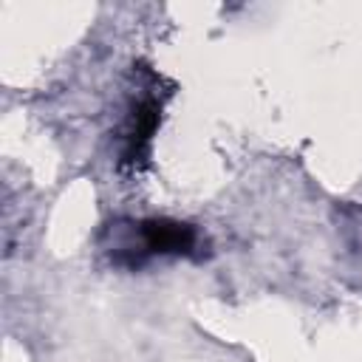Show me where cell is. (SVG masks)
I'll use <instances>...</instances> for the list:
<instances>
[{"mask_svg":"<svg viewBox=\"0 0 362 362\" xmlns=\"http://www.w3.org/2000/svg\"><path fill=\"white\" fill-rule=\"evenodd\" d=\"M136 243L127 249L133 252L130 266H139L150 255H189L198 243V235L189 223L167 221V218H150L133 226Z\"/></svg>","mask_w":362,"mask_h":362,"instance_id":"cell-1","label":"cell"},{"mask_svg":"<svg viewBox=\"0 0 362 362\" xmlns=\"http://www.w3.org/2000/svg\"><path fill=\"white\" fill-rule=\"evenodd\" d=\"M158 113H161V107L153 99H144L133 107L130 122H127V133H124V161H136L147 153L150 136L158 124Z\"/></svg>","mask_w":362,"mask_h":362,"instance_id":"cell-2","label":"cell"}]
</instances>
